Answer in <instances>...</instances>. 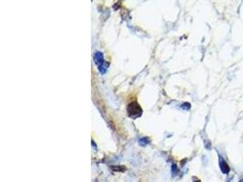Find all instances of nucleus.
Listing matches in <instances>:
<instances>
[{
	"instance_id": "f257e3e1",
	"label": "nucleus",
	"mask_w": 243,
	"mask_h": 182,
	"mask_svg": "<svg viewBox=\"0 0 243 182\" xmlns=\"http://www.w3.org/2000/svg\"><path fill=\"white\" fill-rule=\"evenodd\" d=\"M127 112L130 114V116L133 119H136L142 113V109L140 108L139 105L137 102H133V103L130 104L127 107Z\"/></svg>"
},
{
	"instance_id": "f03ea898",
	"label": "nucleus",
	"mask_w": 243,
	"mask_h": 182,
	"mask_svg": "<svg viewBox=\"0 0 243 182\" xmlns=\"http://www.w3.org/2000/svg\"><path fill=\"white\" fill-rule=\"evenodd\" d=\"M219 167H220V170L221 172H222L223 174H228L230 173V167H228V163L226 162V160L221 157L219 156Z\"/></svg>"
},
{
	"instance_id": "7ed1b4c3",
	"label": "nucleus",
	"mask_w": 243,
	"mask_h": 182,
	"mask_svg": "<svg viewBox=\"0 0 243 182\" xmlns=\"http://www.w3.org/2000/svg\"><path fill=\"white\" fill-rule=\"evenodd\" d=\"M94 60L96 61V63L97 64V66H100L102 64H104V58H103V54L100 52H97L94 56Z\"/></svg>"
},
{
	"instance_id": "20e7f679",
	"label": "nucleus",
	"mask_w": 243,
	"mask_h": 182,
	"mask_svg": "<svg viewBox=\"0 0 243 182\" xmlns=\"http://www.w3.org/2000/svg\"><path fill=\"white\" fill-rule=\"evenodd\" d=\"M109 67V63H106L104 62V64L100 65V66H98V69H99V72L101 73V74H105L106 71H107V68H108Z\"/></svg>"
},
{
	"instance_id": "39448f33",
	"label": "nucleus",
	"mask_w": 243,
	"mask_h": 182,
	"mask_svg": "<svg viewBox=\"0 0 243 182\" xmlns=\"http://www.w3.org/2000/svg\"><path fill=\"white\" fill-rule=\"evenodd\" d=\"M139 142L142 146H146V145H148L149 143V139H148V137H141Z\"/></svg>"
},
{
	"instance_id": "423d86ee",
	"label": "nucleus",
	"mask_w": 243,
	"mask_h": 182,
	"mask_svg": "<svg viewBox=\"0 0 243 182\" xmlns=\"http://www.w3.org/2000/svg\"><path fill=\"white\" fill-rule=\"evenodd\" d=\"M181 108L185 109V110H189V109L190 108V104H189V103H184V104L181 106Z\"/></svg>"
},
{
	"instance_id": "0eeeda50",
	"label": "nucleus",
	"mask_w": 243,
	"mask_h": 182,
	"mask_svg": "<svg viewBox=\"0 0 243 182\" xmlns=\"http://www.w3.org/2000/svg\"><path fill=\"white\" fill-rule=\"evenodd\" d=\"M205 147L207 149H211V145H210V141H205Z\"/></svg>"
},
{
	"instance_id": "6e6552de",
	"label": "nucleus",
	"mask_w": 243,
	"mask_h": 182,
	"mask_svg": "<svg viewBox=\"0 0 243 182\" xmlns=\"http://www.w3.org/2000/svg\"><path fill=\"white\" fill-rule=\"evenodd\" d=\"M194 182H201V180H198H198H196V181H194Z\"/></svg>"
},
{
	"instance_id": "1a4fd4ad",
	"label": "nucleus",
	"mask_w": 243,
	"mask_h": 182,
	"mask_svg": "<svg viewBox=\"0 0 243 182\" xmlns=\"http://www.w3.org/2000/svg\"><path fill=\"white\" fill-rule=\"evenodd\" d=\"M239 182H243V180H242V179H240V180Z\"/></svg>"
}]
</instances>
